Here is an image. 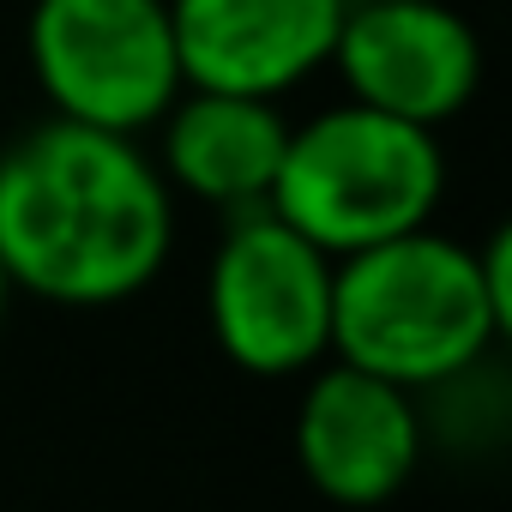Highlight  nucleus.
<instances>
[{
    "label": "nucleus",
    "mask_w": 512,
    "mask_h": 512,
    "mask_svg": "<svg viewBox=\"0 0 512 512\" xmlns=\"http://www.w3.org/2000/svg\"><path fill=\"white\" fill-rule=\"evenodd\" d=\"M175 193L139 133L49 115L0 151V266L55 308H115L157 284Z\"/></svg>",
    "instance_id": "f257e3e1"
},
{
    "label": "nucleus",
    "mask_w": 512,
    "mask_h": 512,
    "mask_svg": "<svg viewBox=\"0 0 512 512\" xmlns=\"http://www.w3.org/2000/svg\"><path fill=\"white\" fill-rule=\"evenodd\" d=\"M284 145L290 121L278 97H247V91L181 85V97L157 121V169L169 193H187L223 217L272 199Z\"/></svg>",
    "instance_id": "1a4fd4ad"
},
{
    "label": "nucleus",
    "mask_w": 512,
    "mask_h": 512,
    "mask_svg": "<svg viewBox=\"0 0 512 512\" xmlns=\"http://www.w3.org/2000/svg\"><path fill=\"white\" fill-rule=\"evenodd\" d=\"M422 410L416 392L356 368V362H314L302 404H296V464L302 482L332 506H386L410 488L422 464Z\"/></svg>",
    "instance_id": "0eeeda50"
},
{
    "label": "nucleus",
    "mask_w": 512,
    "mask_h": 512,
    "mask_svg": "<svg viewBox=\"0 0 512 512\" xmlns=\"http://www.w3.org/2000/svg\"><path fill=\"white\" fill-rule=\"evenodd\" d=\"M7 302H13V284H7V266H0V320H7Z\"/></svg>",
    "instance_id": "9d476101"
},
{
    "label": "nucleus",
    "mask_w": 512,
    "mask_h": 512,
    "mask_svg": "<svg viewBox=\"0 0 512 512\" xmlns=\"http://www.w3.org/2000/svg\"><path fill=\"white\" fill-rule=\"evenodd\" d=\"M25 55L49 115L151 133L181 97L169 0H31Z\"/></svg>",
    "instance_id": "39448f33"
},
{
    "label": "nucleus",
    "mask_w": 512,
    "mask_h": 512,
    "mask_svg": "<svg viewBox=\"0 0 512 512\" xmlns=\"http://www.w3.org/2000/svg\"><path fill=\"white\" fill-rule=\"evenodd\" d=\"M512 326V241L482 247L434 223L332 260V356L404 392L458 386Z\"/></svg>",
    "instance_id": "f03ea898"
},
{
    "label": "nucleus",
    "mask_w": 512,
    "mask_h": 512,
    "mask_svg": "<svg viewBox=\"0 0 512 512\" xmlns=\"http://www.w3.org/2000/svg\"><path fill=\"white\" fill-rule=\"evenodd\" d=\"M344 7L350 0H169L181 85L284 97L332 61Z\"/></svg>",
    "instance_id": "6e6552de"
},
{
    "label": "nucleus",
    "mask_w": 512,
    "mask_h": 512,
    "mask_svg": "<svg viewBox=\"0 0 512 512\" xmlns=\"http://www.w3.org/2000/svg\"><path fill=\"white\" fill-rule=\"evenodd\" d=\"M326 67L350 103L440 133L482 91V37L452 0H350Z\"/></svg>",
    "instance_id": "423d86ee"
},
{
    "label": "nucleus",
    "mask_w": 512,
    "mask_h": 512,
    "mask_svg": "<svg viewBox=\"0 0 512 512\" xmlns=\"http://www.w3.org/2000/svg\"><path fill=\"white\" fill-rule=\"evenodd\" d=\"M440 193H446V151L434 127L344 97L290 127L266 205L290 229H302L320 253L344 260V253L434 223Z\"/></svg>",
    "instance_id": "7ed1b4c3"
},
{
    "label": "nucleus",
    "mask_w": 512,
    "mask_h": 512,
    "mask_svg": "<svg viewBox=\"0 0 512 512\" xmlns=\"http://www.w3.org/2000/svg\"><path fill=\"white\" fill-rule=\"evenodd\" d=\"M205 320L241 374H308L332 356V253L272 205L235 211L205 266Z\"/></svg>",
    "instance_id": "20e7f679"
}]
</instances>
